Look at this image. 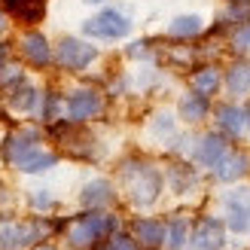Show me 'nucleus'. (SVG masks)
<instances>
[{
	"label": "nucleus",
	"mask_w": 250,
	"mask_h": 250,
	"mask_svg": "<svg viewBox=\"0 0 250 250\" xmlns=\"http://www.w3.org/2000/svg\"><path fill=\"white\" fill-rule=\"evenodd\" d=\"M83 31L89 34V37H104V40H119V37H125L131 31V21L122 16V12L116 9H104V12H98L95 19H89L83 24Z\"/></svg>",
	"instance_id": "obj_1"
},
{
	"label": "nucleus",
	"mask_w": 250,
	"mask_h": 250,
	"mask_svg": "<svg viewBox=\"0 0 250 250\" xmlns=\"http://www.w3.org/2000/svg\"><path fill=\"white\" fill-rule=\"evenodd\" d=\"M95 46L83 43V40H73V37H67V40L58 43V64H64L67 70H83L89 67L95 61Z\"/></svg>",
	"instance_id": "obj_2"
},
{
	"label": "nucleus",
	"mask_w": 250,
	"mask_h": 250,
	"mask_svg": "<svg viewBox=\"0 0 250 250\" xmlns=\"http://www.w3.org/2000/svg\"><path fill=\"white\" fill-rule=\"evenodd\" d=\"M113 226H116L113 217H83L80 223L70 226V241L77 247H85V244H92L98 235H107Z\"/></svg>",
	"instance_id": "obj_3"
},
{
	"label": "nucleus",
	"mask_w": 250,
	"mask_h": 250,
	"mask_svg": "<svg viewBox=\"0 0 250 250\" xmlns=\"http://www.w3.org/2000/svg\"><path fill=\"white\" fill-rule=\"evenodd\" d=\"M98 110H101V98L95 92H77V95H70V101H67V113H70L73 122L89 119V116L98 113Z\"/></svg>",
	"instance_id": "obj_4"
},
{
	"label": "nucleus",
	"mask_w": 250,
	"mask_h": 250,
	"mask_svg": "<svg viewBox=\"0 0 250 250\" xmlns=\"http://www.w3.org/2000/svg\"><path fill=\"white\" fill-rule=\"evenodd\" d=\"M159 186H162V180H159L156 171H137V180L131 183L134 202H137V205H149V202L159 195Z\"/></svg>",
	"instance_id": "obj_5"
},
{
	"label": "nucleus",
	"mask_w": 250,
	"mask_h": 250,
	"mask_svg": "<svg viewBox=\"0 0 250 250\" xmlns=\"http://www.w3.org/2000/svg\"><path fill=\"white\" fill-rule=\"evenodd\" d=\"M3 9L9 16H16L19 21H40L46 12V3L43 0H3Z\"/></svg>",
	"instance_id": "obj_6"
},
{
	"label": "nucleus",
	"mask_w": 250,
	"mask_h": 250,
	"mask_svg": "<svg viewBox=\"0 0 250 250\" xmlns=\"http://www.w3.org/2000/svg\"><path fill=\"white\" fill-rule=\"evenodd\" d=\"M21 52L28 61H34V64H49V58H52L43 34H24L21 37Z\"/></svg>",
	"instance_id": "obj_7"
},
{
	"label": "nucleus",
	"mask_w": 250,
	"mask_h": 250,
	"mask_svg": "<svg viewBox=\"0 0 250 250\" xmlns=\"http://www.w3.org/2000/svg\"><path fill=\"white\" fill-rule=\"evenodd\" d=\"M223 241V229L217 220H205L195 232V250H220Z\"/></svg>",
	"instance_id": "obj_8"
},
{
	"label": "nucleus",
	"mask_w": 250,
	"mask_h": 250,
	"mask_svg": "<svg viewBox=\"0 0 250 250\" xmlns=\"http://www.w3.org/2000/svg\"><path fill=\"white\" fill-rule=\"evenodd\" d=\"M31 149H37V134L34 131H19L6 141V159L19 162L21 156H28Z\"/></svg>",
	"instance_id": "obj_9"
},
{
	"label": "nucleus",
	"mask_w": 250,
	"mask_h": 250,
	"mask_svg": "<svg viewBox=\"0 0 250 250\" xmlns=\"http://www.w3.org/2000/svg\"><path fill=\"white\" fill-rule=\"evenodd\" d=\"M34 238V229L24 226H3L0 229V250H19Z\"/></svg>",
	"instance_id": "obj_10"
},
{
	"label": "nucleus",
	"mask_w": 250,
	"mask_h": 250,
	"mask_svg": "<svg viewBox=\"0 0 250 250\" xmlns=\"http://www.w3.org/2000/svg\"><path fill=\"white\" fill-rule=\"evenodd\" d=\"M229 226L235 232H247L250 229V205L244 202L241 195L229 198Z\"/></svg>",
	"instance_id": "obj_11"
},
{
	"label": "nucleus",
	"mask_w": 250,
	"mask_h": 250,
	"mask_svg": "<svg viewBox=\"0 0 250 250\" xmlns=\"http://www.w3.org/2000/svg\"><path fill=\"white\" fill-rule=\"evenodd\" d=\"M134 235H137V241H144V244H162L165 241V229H162V223H156V220H137Z\"/></svg>",
	"instance_id": "obj_12"
},
{
	"label": "nucleus",
	"mask_w": 250,
	"mask_h": 250,
	"mask_svg": "<svg viewBox=\"0 0 250 250\" xmlns=\"http://www.w3.org/2000/svg\"><path fill=\"white\" fill-rule=\"evenodd\" d=\"M226 153V144L220 141V137H205L202 146H198V162H205V165H217Z\"/></svg>",
	"instance_id": "obj_13"
},
{
	"label": "nucleus",
	"mask_w": 250,
	"mask_h": 250,
	"mask_svg": "<svg viewBox=\"0 0 250 250\" xmlns=\"http://www.w3.org/2000/svg\"><path fill=\"white\" fill-rule=\"evenodd\" d=\"M52 165H55V156L52 153H40V149H31L28 156L19 159V168L21 171H46V168H52Z\"/></svg>",
	"instance_id": "obj_14"
},
{
	"label": "nucleus",
	"mask_w": 250,
	"mask_h": 250,
	"mask_svg": "<svg viewBox=\"0 0 250 250\" xmlns=\"http://www.w3.org/2000/svg\"><path fill=\"white\" fill-rule=\"evenodd\" d=\"M229 89L235 92V95H244L247 89H250V64H244V61H241V64H235L232 70H229Z\"/></svg>",
	"instance_id": "obj_15"
},
{
	"label": "nucleus",
	"mask_w": 250,
	"mask_h": 250,
	"mask_svg": "<svg viewBox=\"0 0 250 250\" xmlns=\"http://www.w3.org/2000/svg\"><path fill=\"white\" fill-rule=\"evenodd\" d=\"M205 110H208V98L205 95H189V98H183V104H180V113L186 119H202L205 116Z\"/></svg>",
	"instance_id": "obj_16"
},
{
	"label": "nucleus",
	"mask_w": 250,
	"mask_h": 250,
	"mask_svg": "<svg viewBox=\"0 0 250 250\" xmlns=\"http://www.w3.org/2000/svg\"><path fill=\"white\" fill-rule=\"evenodd\" d=\"M192 85H195V92L198 95H210L220 85V77H217V70L214 67H205V70H198L195 77H192Z\"/></svg>",
	"instance_id": "obj_17"
},
{
	"label": "nucleus",
	"mask_w": 250,
	"mask_h": 250,
	"mask_svg": "<svg viewBox=\"0 0 250 250\" xmlns=\"http://www.w3.org/2000/svg\"><path fill=\"white\" fill-rule=\"evenodd\" d=\"M198 31H202V19H198V16H180V19H174V24H171L174 37H192Z\"/></svg>",
	"instance_id": "obj_18"
},
{
	"label": "nucleus",
	"mask_w": 250,
	"mask_h": 250,
	"mask_svg": "<svg viewBox=\"0 0 250 250\" xmlns=\"http://www.w3.org/2000/svg\"><path fill=\"white\" fill-rule=\"evenodd\" d=\"M9 104L16 110H31L37 104V92L31 89V85H19V89L9 92Z\"/></svg>",
	"instance_id": "obj_19"
},
{
	"label": "nucleus",
	"mask_w": 250,
	"mask_h": 250,
	"mask_svg": "<svg viewBox=\"0 0 250 250\" xmlns=\"http://www.w3.org/2000/svg\"><path fill=\"white\" fill-rule=\"evenodd\" d=\"M83 202L85 205H104V202H110V186L104 180L89 183V186H85V192H83Z\"/></svg>",
	"instance_id": "obj_20"
},
{
	"label": "nucleus",
	"mask_w": 250,
	"mask_h": 250,
	"mask_svg": "<svg viewBox=\"0 0 250 250\" xmlns=\"http://www.w3.org/2000/svg\"><path fill=\"white\" fill-rule=\"evenodd\" d=\"M217 116H220V125H223V128H229V131H241L244 128V113H241V110H235V107H220Z\"/></svg>",
	"instance_id": "obj_21"
},
{
	"label": "nucleus",
	"mask_w": 250,
	"mask_h": 250,
	"mask_svg": "<svg viewBox=\"0 0 250 250\" xmlns=\"http://www.w3.org/2000/svg\"><path fill=\"white\" fill-rule=\"evenodd\" d=\"M244 165H247L244 156H232V159L223 162V168H220L217 174H220L223 180H232V177H238V174H244Z\"/></svg>",
	"instance_id": "obj_22"
},
{
	"label": "nucleus",
	"mask_w": 250,
	"mask_h": 250,
	"mask_svg": "<svg viewBox=\"0 0 250 250\" xmlns=\"http://www.w3.org/2000/svg\"><path fill=\"white\" fill-rule=\"evenodd\" d=\"M183 238H186V226H183V220H174V223H171V244H174V247H180Z\"/></svg>",
	"instance_id": "obj_23"
},
{
	"label": "nucleus",
	"mask_w": 250,
	"mask_h": 250,
	"mask_svg": "<svg viewBox=\"0 0 250 250\" xmlns=\"http://www.w3.org/2000/svg\"><path fill=\"white\" fill-rule=\"evenodd\" d=\"M235 46H238V49H250V24H244V28L235 31Z\"/></svg>",
	"instance_id": "obj_24"
},
{
	"label": "nucleus",
	"mask_w": 250,
	"mask_h": 250,
	"mask_svg": "<svg viewBox=\"0 0 250 250\" xmlns=\"http://www.w3.org/2000/svg\"><path fill=\"white\" fill-rule=\"evenodd\" d=\"M104 250H134V244H131L128 238H113V241H110Z\"/></svg>",
	"instance_id": "obj_25"
},
{
	"label": "nucleus",
	"mask_w": 250,
	"mask_h": 250,
	"mask_svg": "<svg viewBox=\"0 0 250 250\" xmlns=\"http://www.w3.org/2000/svg\"><path fill=\"white\" fill-rule=\"evenodd\" d=\"M85 3H101V0H85Z\"/></svg>",
	"instance_id": "obj_26"
},
{
	"label": "nucleus",
	"mask_w": 250,
	"mask_h": 250,
	"mask_svg": "<svg viewBox=\"0 0 250 250\" xmlns=\"http://www.w3.org/2000/svg\"><path fill=\"white\" fill-rule=\"evenodd\" d=\"M0 31H3V19H0Z\"/></svg>",
	"instance_id": "obj_27"
},
{
	"label": "nucleus",
	"mask_w": 250,
	"mask_h": 250,
	"mask_svg": "<svg viewBox=\"0 0 250 250\" xmlns=\"http://www.w3.org/2000/svg\"><path fill=\"white\" fill-rule=\"evenodd\" d=\"M43 250H49V247H43Z\"/></svg>",
	"instance_id": "obj_28"
}]
</instances>
